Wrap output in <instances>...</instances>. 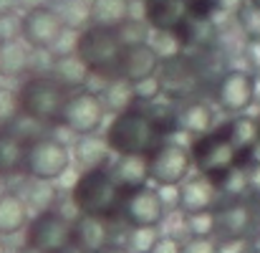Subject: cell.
Returning <instances> with one entry per match:
<instances>
[{
    "instance_id": "obj_48",
    "label": "cell",
    "mask_w": 260,
    "mask_h": 253,
    "mask_svg": "<svg viewBox=\"0 0 260 253\" xmlns=\"http://www.w3.org/2000/svg\"><path fill=\"white\" fill-rule=\"evenodd\" d=\"M0 253H5V246H3V238H0Z\"/></svg>"
},
{
    "instance_id": "obj_49",
    "label": "cell",
    "mask_w": 260,
    "mask_h": 253,
    "mask_svg": "<svg viewBox=\"0 0 260 253\" xmlns=\"http://www.w3.org/2000/svg\"><path fill=\"white\" fill-rule=\"evenodd\" d=\"M250 3H255V5H258V8H260V0H250Z\"/></svg>"
},
{
    "instance_id": "obj_23",
    "label": "cell",
    "mask_w": 260,
    "mask_h": 253,
    "mask_svg": "<svg viewBox=\"0 0 260 253\" xmlns=\"http://www.w3.org/2000/svg\"><path fill=\"white\" fill-rule=\"evenodd\" d=\"M30 64H33V48L23 38L0 43V76L3 79L23 76L30 69Z\"/></svg>"
},
{
    "instance_id": "obj_50",
    "label": "cell",
    "mask_w": 260,
    "mask_h": 253,
    "mask_svg": "<svg viewBox=\"0 0 260 253\" xmlns=\"http://www.w3.org/2000/svg\"><path fill=\"white\" fill-rule=\"evenodd\" d=\"M3 192H5V190H3V187H0V195H3Z\"/></svg>"
},
{
    "instance_id": "obj_15",
    "label": "cell",
    "mask_w": 260,
    "mask_h": 253,
    "mask_svg": "<svg viewBox=\"0 0 260 253\" xmlns=\"http://www.w3.org/2000/svg\"><path fill=\"white\" fill-rule=\"evenodd\" d=\"M215 220H217V233L222 241H243L253 226L250 205L243 203L240 198L225 200L215 208Z\"/></svg>"
},
{
    "instance_id": "obj_43",
    "label": "cell",
    "mask_w": 260,
    "mask_h": 253,
    "mask_svg": "<svg viewBox=\"0 0 260 253\" xmlns=\"http://www.w3.org/2000/svg\"><path fill=\"white\" fill-rule=\"evenodd\" d=\"M250 182H253V187H255V190H260V162L250 170Z\"/></svg>"
},
{
    "instance_id": "obj_13",
    "label": "cell",
    "mask_w": 260,
    "mask_h": 253,
    "mask_svg": "<svg viewBox=\"0 0 260 253\" xmlns=\"http://www.w3.org/2000/svg\"><path fill=\"white\" fill-rule=\"evenodd\" d=\"M253 94H255L253 76L245 74V71H238V69L228 71L215 86V99H217L220 109L228 111V114L245 111L253 101Z\"/></svg>"
},
{
    "instance_id": "obj_8",
    "label": "cell",
    "mask_w": 260,
    "mask_h": 253,
    "mask_svg": "<svg viewBox=\"0 0 260 253\" xmlns=\"http://www.w3.org/2000/svg\"><path fill=\"white\" fill-rule=\"evenodd\" d=\"M71 241H74V220L58 210L33 215L25 231V246L36 248L38 253H58Z\"/></svg>"
},
{
    "instance_id": "obj_6",
    "label": "cell",
    "mask_w": 260,
    "mask_h": 253,
    "mask_svg": "<svg viewBox=\"0 0 260 253\" xmlns=\"http://www.w3.org/2000/svg\"><path fill=\"white\" fill-rule=\"evenodd\" d=\"M71 167V152L66 142L41 134L28 142V160H25V175L30 180H46L53 182L63 177Z\"/></svg>"
},
{
    "instance_id": "obj_44",
    "label": "cell",
    "mask_w": 260,
    "mask_h": 253,
    "mask_svg": "<svg viewBox=\"0 0 260 253\" xmlns=\"http://www.w3.org/2000/svg\"><path fill=\"white\" fill-rule=\"evenodd\" d=\"M58 253H86L84 251V248H81V246H76V243H74V241H71V243H69V246H66V248H61V251Z\"/></svg>"
},
{
    "instance_id": "obj_12",
    "label": "cell",
    "mask_w": 260,
    "mask_h": 253,
    "mask_svg": "<svg viewBox=\"0 0 260 253\" xmlns=\"http://www.w3.org/2000/svg\"><path fill=\"white\" fill-rule=\"evenodd\" d=\"M121 218L126 226H139V228H159L167 218V208L157 192V187H139L132 190L124 200Z\"/></svg>"
},
{
    "instance_id": "obj_30",
    "label": "cell",
    "mask_w": 260,
    "mask_h": 253,
    "mask_svg": "<svg viewBox=\"0 0 260 253\" xmlns=\"http://www.w3.org/2000/svg\"><path fill=\"white\" fill-rule=\"evenodd\" d=\"M182 223H184V233L189 238H212L217 233L215 208L200 210V213H182Z\"/></svg>"
},
{
    "instance_id": "obj_20",
    "label": "cell",
    "mask_w": 260,
    "mask_h": 253,
    "mask_svg": "<svg viewBox=\"0 0 260 253\" xmlns=\"http://www.w3.org/2000/svg\"><path fill=\"white\" fill-rule=\"evenodd\" d=\"M25 160H28V139L10 127L0 129V180L25 172Z\"/></svg>"
},
{
    "instance_id": "obj_9",
    "label": "cell",
    "mask_w": 260,
    "mask_h": 253,
    "mask_svg": "<svg viewBox=\"0 0 260 253\" xmlns=\"http://www.w3.org/2000/svg\"><path fill=\"white\" fill-rule=\"evenodd\" d=\"M104 117H106V106L101 101V96L96 91H74L69 104H66V111H63V122L61 127L69 129L71 134L76 137H84V134H96L104 124Z\"/></svg>"
},
{
    "instance_id": "obj_35",
    "label": "cell",
    "mask_w": 260,
    "mask_h": 253,
    "mask_svg": "<svg viewBox=\"0 0 260 253\" xmlns=\"http://www.w3.org/2000/svg\"><path fill=\"white\" fill-rule=\"evenodd\" d=\"M20 114V101H18V91L10 86L0 84V129H8L15 117Z\"/></svg>"
},
{
    "instance_id": "obj_51",
    "label": "cell",
    "mask_w": 260,
    "mask_h": 253,
    "mask_svg": "<svg viewBox=\"0 0 260 253\" xmlns=\"http://www.w3.org/2000/svg\"><path fill=\"white\" fill-rule=\"evenodd\" d=\"M258 124H260V117H258Z\"/></svg>"
},
{
    "instance_id": "obj_47",
    "label": "cell",
    "mask_w": 260,
    "mask_h": 253,
    "mask_svg": "<svg viewBox=\"0 0 260 253\" xmlns=\"http://www.w3.org/2000/svg\"><path fill=\"white\" fill-rule=\"evenodd\" d=\"M18 253H38V251H36V248H30V246H23Z\"/></svg>"
},
{
    "instance_id": "obj_32",
    "label": "cell",
    "mask_w": 260,
    "mask_h": 253,
    "mask_svg": "<svg viewBox=\"0 0 260 253\" xmlns=\"http://www.w3.org/2000/svg\"><path fill=\"white\" fill-rule=\"evenodd\" d=\"M225 132L230 134L233 145L240 150V147H253L258 145V137H260V124H255L253 119H245V117H235L233 122L222 124Z\"/></svg>"
},
{
    "instance_id": "obj_18",
    "label": "cell",
    "mask_w": 260,
    "mask_h": 253,
    "mask_svg": "<svg viewBox=\"0 0 260 253\" xmlns=\"http://www.w3.org/2000/svg\"><path fill=\"white\" fill-rule=\"evenodd\" d=\"M212 129H215V111L202 99L184 101L174 111V132H182V134H189L192 139H197L202 134H210Z\"/></svg>"
},
{
    "instance_id": "obj_1",
    "label": "cell",
    "mask_w": 260,
    "mask_h": 253,
    "mask_svg": "<svg viewBox=\"0 0 260 253\" xmlns=\"http://www.w3.org/2000/svg\"><path fill=\"white\" fill-rule=\"evenodd\" d=\"M167 137H170V129L165 127V122L154 111H147L139 106L124 114H116L111 124L106 127V139L116 157H124V155L149 157L152 152L159 150V145Z\"/></svg>"
},
{
    "instance_id": "obj_39",
    "label": "cell",
    "mask_w": 260,
    "mask_h": 253,
    "mask_svg": "<svg viewBox=\"0 0 260 253\" xmlns=\"http://www.w3.org/2000/svg\"><path fill=\"white\" fill-rule=\"evenodd\" d=\"M182 253H220V246L212 238H187L182 243Z\"/></svg>"
},
{
    "instance_id": "obj_11",
    "label": "cell",
    "mask_w": 260,
    "mask_h": 253,
    "mask_svg": "<svg viewBox=\"0 0 260 253\" xmlns=\"http://www.w3.org/2000/svg\"><path fill=\"white\" fill-rule=\"evenodd\" d=\"M63 31V20L53 5H36L23 15V41L33 51H51Z\"/></svg>"
},
{
    "instance_id": "obj_17",
    "label": "cell",
    "mask_w": 260,
    "mask_h": 253,
    "mask_svg": "<svg viewBox=\"0 0 260 253\" xmlns=\"http://www.w3.org/2000/svg\"><path fill=\"white\" fill-rule=\"evenodd\" d=\"M217 195L220 192H217L215 182L207 175L194 172L179 185V210L182 213L212 210V208H217Z\"/></svg>"
},
{
    "instance_id": "obj_52",
    "label": "cell",
    "mask_w": 260,
    "mask_h": 253,
    "mask_svg": "<svg viewBox=\"0 0 260 253\" xmlns=\"http://www.w3.org/2000/svg\"><path fill=\"white\" fill-rule=\"evenodd\" d=\"M88 3H91V0H88Z\"/></svg>"
},
{
    "instance_id": "obj_7",
    "label": "cell",
    "mask_w": 260,
    "mask_h": 253,
    "mask_svg": "<svg viewBox=\"0 0 260 253\" xmlns=\"http://www.w3.org/2000/svg\"><path fill=\"white\" fill-rule=\"evenodd\" d=\"M189 155H192V162H194L197 172H202L207 177H217V175L235 167L238 147L233 145L225 127H217L210 134H202V137L192 139Z\"/></svg>"
},
{
    "instance_id": "obj_40",
    "label": "cell",
    "mask_w": 260,
    "mask_h": 253,
    "mask_svg": "<svg viewBox=\"0 0 260 253\" xmlns=\"http://www.w3.org/2000/svg\"><path fill=\"white\" fill-rule=\"evenodd\" d=\"M182 243L184 241H179L177 236L167 233V236H159V241L154 243V248L149 253H182Z\"/></svg>"
},
{
    "instance_id": "obj_37",
    "label": "cell",
    "mask_w": 260,
    "mask_h": 253,
    "mask_svg": "<svg viewBox=\"0 0 260 253\" xmlns=\"http://www.w3.org/2000/svg\"><path fill=\"white\" fill-rule=\"evenodd\" d=\"M134 96H137V104H154L159 96H165L159 79L152 76V79L137 81V84H134Z\"/></svg>"
},
{
    "instance_id": "obj_2",
    "label": "cell",
    "mask_w": 260,
    "mask_h": 253,
    "mask_svg": "<svg viewBox=\"0 0 260 253\" xmlns=\"http://www.w3.org/2000/svg\"><path fill=\"white\" fill-rule=\"evenodd\" d=\"M129 190L114 177L111 167L81 170L71 187V203L79 210V215H93L104 220L121 218L124 200Z\"/></svg>"
},
{
    "instance_id": "obj_10",
    "label": "cell",
    "mask_w": 260,
    "mask_h": 253,
    "mask_svg": "<svg viewBox=\"0 0 260 253\" xmlns=\"http://www.w3.org/2000/svg\"><path fill=\"white\" fill-rule=\"evenodd\" d=\"M194 167L189 145H179L174 139H165L157 152L149 155V177L157 185H182Z\"/></svg>"
},
{
    "instance_id": "obj_3",
    "label": "cell",
    "mask_w": 260,
    "mask_h": 253,
    "mask_svg": "<svg viewBox=\"0 0 260 253\" xmlns=\"http://www.w3.org/2000/svg\"><path fill=\"white\" fill-rule=\"evenodd\" d=\"M69 99H71V91L51 74H33L18 89L20 114L28 122L43 124V127H56L63 122Z\"/></svg>"
},
{
    "instance_id": "obj_27",
    "label": "cell",
    "mask_w": 260,
    "mask_h": 253,
    "mask_svg": "<svg viewBox=\"0 0 260 253\" xmlns=\"http://www.w3.org/2000/svg\"><path fill=\"white\" fill-rule=\"evenodd\" d=\"M101 101L106 106V111H111L114 117L116 114H124L129 109H134L137 104V96H134V84H129L126 79H114V81H106V86L101 89Z\"/></svg>"
},
{
    "instance_id": "obj_46",
    "label": "cell",
    "mask_w": 260,
    "mask_h": 253,
    "mask_svg": "<svg viewBox=\"0 0 260 253\" xmlns=\"http://www.w3.org/2000/svg\"><path fill=\"white\" fill-rule=\"evenodd\" d=\"M253 248H255V253H260V233L255 236V241H253Z\"/></svg>"
},
{
    "instance_id": "obj_14",
    "label": "cell",
    "mask_w": 260,
    "mask_h": 253,
    "mask_svg": "<svg viewBox=\"0 0 260 253\" xmlns=\"http://www.w3.org/2000/svg\"><path fill=\"white\" fill-rule=\"evenodd\" d=\"M159 66H162V56L154 51V46L152 43H137V46L124 48L119 76L126 79L129 84H137V81L157 76Z\"/></svg>"
},
{
    "instance_id": "obj_4",
    "label": "cell",
    "mask_w": 260,
    "mask_h": 253,
    "mask_svg": "<svg viewBox=\"0 0 260 253\" xmlns=\"http://www.w3.org/2000/svg\"><path fill=\"white\" fill-rule=\"evenodd\" d=\"M76 53L88 66L91 76H99L104 81L121 79L119 66H121V53L124 43L116 36L114 28H101V25H88L86 31L79 33V46Z\"/></svg>"
},
{
    "instance_id": "obj_16",
    "label": "cell",
    "mask_w": 260,
    "mask_h": 253,
    "mask_svg": "<svg viewBox=\"0 0 260 253\" xmlns=\"http://www.w3.org/2000/svg\"><path fill=\"white\" fill-rule=\"evenodd\" d=\"M189 15V0H142V18L152 31L174 33Z\"/></svg>"
},
{
    "instance_id": "obj_34",
    "label": "cell",
    "mask_w": 260,
    "mask_h": 253,
    "mask_svg": "<svg viewBox=\"0 0 260 253\" xmlns=\"http://www.w3.org/2000/svg\"><path fill=\"white\" fill-rule=\"evenodd\" d=\"M23 38V15L13 8L0 10V43Z\"/></svg>"
},
{
    "instance_id": "obj_38",
    "label": "cell",
    "mask_w": 260,
    "mask_h": 253,
    "mask_svg": "<svg viewBox=\"0 0 260 253\" xmlns=\"http://www.w3.org/2000/svg\"><path fill=\"white\" fill-rule=\"evenodd\" d=\"M217 13H220L217 0H189V18H197V20H215Z\"/></svg>"
},
{
    "instance_id": "obj_45",
    "label": "cell",
    "mask_w": 260,
    "mask_h": 253,
    "mask_svg": "<svg viewBox=\"0 0 260 253\" xmlns=\"http://www.w3.org/2000/svg\"><path fill=\"white\" fill-rule=\"evenodd\" d=\"M99 253H129L124 246H116V243H111V246H106L104 251H99Z\"/></svg>"
},
{
    "instance_id": "obj_42",
    "label": "cell",
    "mask_w": 260,
    "mask_h": 253,
    "mask_svg": "<svg viewBox=\"0 0 260 253\" xmlns=\"http://www.w3.org/2000/svg\"><path fill=\"white\" fill-rule=\"evenodd\" d=\"M217 5H220V10H228V13L238 15V10L245 5V0H217Z\"/></svg>"
},
{
    "instance_id": "obj_36",
    "label": "cell",
    "mask_w": 260,
    "mask_h": 253,
    "mask_svg": "<svg viewBox=\"0 0 260 253\" xmlns=\"http://www.w3.org/2000/svg\"><path fill=\"white\" fill-rule=\"evenodd\" d=\"M238 23L250 41H260V8L255 3H245L238 10Z\"/></svg>"
},
{
    "instance_id": "obj_28",
    "label": "cell",
    "mask_w": 260,
    "mask_h": 253,
    "mask_svg": "<svg viewBox=\"0 0 260 253\" xmlns=\"http://www.w3.org/2000/svg\"><path fill=\"white\" fill-rule=\"evenodd\" d=\"M53 8L58 10L66 31L81 33L91 25V3L88 0H61Z\"/></svg>"
},
{
    "instance_id": "obj_5",
    "label": "cell",
    "mask_w": 260,
    "mask_h": 253,
    "mask_svg": "<svg viewBox=\"0 0 260 253\" xmlns=\"http://www.w3.org/2000/svg\"><path fill=\"white\" fill-rule=\"evenodd\" d=\"M157 79L162 84V94L172 101H192L202 89L205 79L192 59V53H177L170 59H162V66L157 71Z\"/></svg>"
},
{
    "instance_id": "obj_25",
    "label": "cell",
    "mask_w": 260,
    "mask_h": 253,
    "mask_svg": "<svg viewBox=\"0 0 260 253\" xmlns=\"http://www.w3.org/2000/svg\"><path fill=\"white\" fill-rule=\"evenodd\" d=\"M48 74H51L53 79H58L69 91H71V89H79V91H81V86L86 84L88 76H91L88 66L81 61L79 53H69V56H58V59H53Z\"/></svg>"
},
{
    "instance_id": "obj_19",
    "label": "cell",
    "mask_w": 260,
    "mask_h": 253,
    "mask_svg": "<svg viewBox=\"0 0 260 253\" xmlns=\"http://www.w3.org/2000/svg\"><path fill=\"white\" fill-rule=\"evenodd\" d=\"M111 220L93 218V215H76L74 218V243L86 253H99L111 246Z\"/></svg>"
},
{
    "instance_id": "obj_21",
    "label": "cell",
    "mask_w": 260,
    "mask_h": 253,
    "mask_svg": "<svg viewBox=\"0 0 260 253\" xmlns=\"http://www.w3.org/2000/svg\"><path fill=\"white\" fill-rule=\"evenodd\" d=\"M30 226V210L18 192H3L0 195V238L18 236L28 231Z\"/></svg>"
},
{
    "instance_id": "obj_41",
    "label": "cell",
    "mask_w": 260,
    "mask_h": 253,
    "mask_svg": "<svg viewBox=\"0 0 260 253\" xmlns=\"http://www.w3.org/2000/svg\"><path fill=\"white\" fill-rule=\"evenodd\" d=\"M157 192H159V198H162V203H165L167 210L179 208V185H159Z\"/></svg>"
},
{
    "instance_id": "obj_33",
    "label": "cell",
    "mask_w": 260,
    "mask_h": 253,
    "mask_svg": "<svg viewBox=\"0 0 260 253\" xmlns=\"http://www.w3.org/2000/svg\"><path fill=\"white\" fill-rule=\"evenodd\" d=\"M116 31V36L121 38V43H124V48L126 46H137V43H149V36H152V28L147 25V20L144 18H129V20H124L119 28H114Z\"/></svg>"
},
{
    "instance_id": "obj_31",
    "label": "cell",
    "mask_w": 260,
    "mask_h": 253,
    "mask_svg": "<svg viewBox=\"0 0 260 253\" xmlns=\"http://www.w3.org/2000/svg\"><path fill=\"white\" fill-rule=\"evenodd\" d=\"M159 241L157 228H139V226H126L124 228V238L119 246H124L129 253H149L154 248V243Z\"/></svg>"
},
{
    "instance_id": "obj_26",
    "label": "cell",
    "mask_w": 260,
    "mask_h": 253,
    "mask_svg": "<svg viewBox=\"0 0 260 253\" xmlns=\"http://www.w3.org/2000/svg\"><path fill=\"white\" fill-rule=\"evenodd\" d=\"M132 18V0H91V25L119 28Z\"/></svg>"
},
{
    "instance_id": "obj_22",
    "label": "cell",
    "mask_w": 260,
    "mask_h": 253,
    "mask_svg": "<svg viewBox=\"0 0 260 253\" xmlns=\"http://www.w3.org/2000/svg\"><path fill=\"white\" fill-rule=\"evenodd\" d=\"M111 147L106 134H84L74 139V160L81 170H93V167H106L109 157H111Z\"/></svg>"
},
{
    "instance_id": "obj_29",
    "label": "cell",
    "mask_w": 260,
    "mask_h": 253,
    "mask_svg": "<svg viewBox=\"0 0 260 253\" xmlns=\"http://www.w3.org/2000/svg\"><path fill=\"white\" fill-rule=\"evenodd\" d=\"M56 198H58L56 185L53 182H46V180H30V185L25 187V195H23L28 210H36V215L53 210Z\"/></svg>"
},
{
    "instance_id": "obj_24",
    "label": "cell",
    "mask_w": 260,
    "mask_h": 253,
    "mask_svg": "<svg viewBox=\"0 0 260 253\" xmlns=\"http://www.w3.org/2000/svg\"><path fill=\"white\" fill-rule=\"evenodd\" d=\"M114 177L132 192V190H139L147 185L149 177V157H139V155H124V157H116V162L111 165Z\"/></svg>"
},
{
    "instance_id": "obj_53",
    "label": "cell",
    "mask_w": 260,
    "mask_h": 253,
    "mask_svg": "<svg viewBox=\"0 0 260 253\" xmlns=\"http://www.w3.org/2000/svg\"><path fill=\"white\" fill-rule=\"evenodd\" d=\"M0 79H3V76H0Z\"/></svg>"
}]
</instances>
